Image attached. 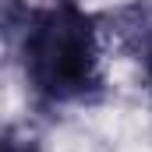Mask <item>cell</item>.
I'll return each mask as SVG.
<instances>
[{
	"instance_id": "7a4b0ae2",
	"label": "cell",
	"mask_w": 152,
	"mask_h": 152,
	"mask_svg": "<svg viewBox=\"0 0 152 152\" xmlns=\"http://www.w3.org/2000/svg\"><path fill=\"white\" fill-rule=\"evenodd\" d=\"M131 32L138 39V50H142V67H145V81H149V92H152V14L142 11V21L131 25Z\"/></svg>"
},
{
	"instance_id": "3957f363",
	"label": "cell",
	"mask_w": 152,
	"mask_h": 152,
	"mask_svg": "<svg viewBox=\"0 0 152 152\" xmlns=\"http://www.w3.org/2000/svg\"><path fill=\"white\" fill-rule=\"evenodd\" d=\"M4 152H39V149H36L32 138H21V134L7 131V138H4Z\"/></svg>"
},
{
	"instance_id": "6da1fadb",
	"label": "cell",
	"mask_w": 152,
	"mask_h": 152,
	"mask_svg": "<svg viewBox=\"0 0 152 152\" xmlns=\"http://www.w3.org/2000/svg\"><path fill=\"white\" fill-rule=\"evenodd\" d=\"M21 71L42 103L64 106L99 92V28L78 0H50L21 7V28L11 25Z\"/></svg>"
}]
</instances>
